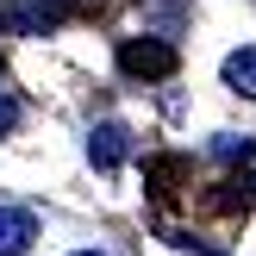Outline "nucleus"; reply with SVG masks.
<instances>
[{"instance_id":"obj_1","label":"nucleus","mask_w":256,"mask_h":256,"mask_svg":"<svg viewBox=\"0 0 256 256\" xmlns=\"http://www.w3.org/2000/svg\"><path fill=\"white\" fill-rule=\"evenodd\" d=\"M119 69L144 75V82H162V75H175V50L162 38H125L119 44Z\"/></svg>"},{"instance_id":"obj_2","label":"nucleus","mask_w":256,"mask_h":256,"mask_svg":"<svg viewBox=\"0 0 256 256\" xmlns=\"http://www.w3.org/2000/svg\"><path fill=\"white\" fill-rule=\"evenodd\" d=\"M125 156H132V132L125 125H94L88 132V162L94 169H119Z\"/></svg>"},{"instance_id":"obj_3","label":"nucleus","mask_w":256,"mask_h":256,"mask_svg":"<svg viewBox=\"0 0 256 256\" xmlns=\"http://www.w3.org/2000/svg\"><path fill=\"white\" fill-rule=\"evenodd\" d=\"M38 238V212L32 206H0V256H25Z\"/></svg>"},{"instance_id":"obj_4","label":"nucleus","mask_w":256,"mask_h":256,"mask_svg":"<svg viewBox=\"0 0 256 256\" xmlns=\"http://www.w3.org/2000/svg\"><path fill=\"white\" fill-rule=\"evenodd\" d=\"M225 88L244 94V100H256V44H244V50L225 56Z\"/></svg>"},{"instance_id":"obj_5","label":"nucleus","mask_w":256,"mask_h":256,"mask_svg":"<svg viewBox=\"0 0 256 256\" xmlns=\"http://www.w3.org/2000/svg\"><path fill=\"white\" fill-rule=\"evenodd\" d=\"M12 125H19V106H12V100L0 94V132H12Z\"/></svg>"},{"instance_id":"obj_6","label":"nucleus","mask_w":256,"mask_h":256,"mask_svg":"<svg viewBox=\"0 0 256 256\" xmlns=\"http://www.w3.org/2000/svg\"><path fill=\"white\" fill-rule=\"evenodd\" d=\"M69 6H100V0H44V12H56V19H62Z\"/></svg>"},{"instance_id":"obj_7","label":"nucleus","mask_w":256,"mask_h":256,"mask_svg":"<svg viewBox=\"0 0 256 256\" xmlns=\"http://www.w3.org/2000/svg\"><path fill=\"white\" fill-rule=\"evenodd\" d=\"M69 256H100V250H69Z\"/></svg>"}]
</instances>
